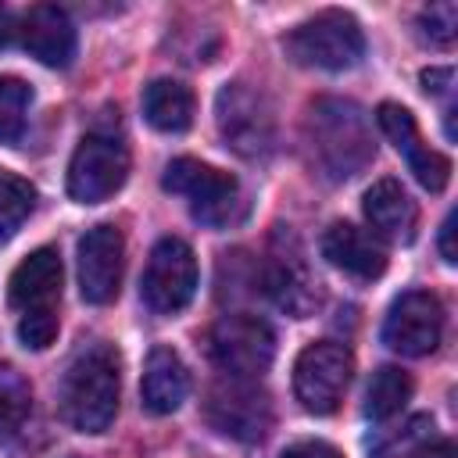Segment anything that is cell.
<instances>
[{
  "mask_svg": "<svg viewBox=\"0 0 458 458\" xmlns=\"http://www.w3.org/2000/svg\"><path fill=\"white\" fill-rule=\"evenodd\" d=\"M122 361L104 340L86 344L64 369L57 386V411L79 433H104L118 415Z\"/></svg>",
  "mask_w": 458,
  "mask_h": 458,
  "instance_id": "1",
  "label": "cell"
},
{
  "mask_svg": "<svg viewBox=\"0 0 458 458\" xmlns=\"http://www.w3.org/2000/svg\"><path fill=\"white\" fill-rule=\"evenodd\" d=\"M304 147H308L311 165L326 179H351L376 154L365 111L358 104L336 100V97H318L308 107V114H304Z\"/></svg>",
  "mask_w": 458,
  "mask_h": 458,
  "instance_id": "2",
  "label": "cell"
},
{
  "mask_svg": "<svg viewBox=\"0 0 458 458\" xmlns=\"http://www.w3.org/2000/svg\"><path fill=\"white\" fill-rule=\"evenodd\" d=\"M161 186L175 197L186 200L190 215L200 222V225H211V229H222V225H233L240 215H243V193H240V182L229 175V172H218L197 157H175L165 165V175H161Z\"/></svg>",
  "mask_w": 458,
  "mask_h": 458,
  "instance_id": "3",
  "label": "cell"
},
{
  "mask_svg": "<svg viewBox=\"0 0 458 458\" xmlns=\"http://www.w3.org/2000/svg\"><path fill=\"white\" fill-rule=\"evenodd\" d=\"M286 57L301 68L347 72L365 54V32L347 11H322L286 36Z\"/></svg>",
  "mask_w": 458,
  "mask_h": 458,
  "instance_id": "4",
  "label": "cell"
},
{
  "mask_svg": "<svg viewBox=\"0 0 458 458\" xmlns=\"http://www.w3.org/2000/svg\"><path fill=\"white\" fill-rule=\"evenodd\" d=\"M215 122L229 150L247 161H261L276 150V111L265 93L247 82H229L215 97Z\"/></svg>",
  "mask_w": 458,
  "mask_h": 458,
  "instance_id": "5",
  "label": "cell"
},
{
  "mask_svg": "<svg viewBox=\"0 0 458 458\" xmlns=\"http://www.w3.org/2000/svg\"><path fill=\"white\" fill-rule=\"evenodd\" d=\"M204 419L215 433L240 440V444H258L272 429V401L258 386V379H236L225 376L218 379L208 397H204Z\"/></svg>",
  "mask_w": 458,
  "mask_h": 458,
  "instance_id": "6",
  "label": "cell"
},
{
  "mask_svg": "<svg viewBox=\"0 0 458 458\" xmlns=\"http://www.w3.org/2000/svg\"><path fill=\"white\" fill-rule=\"evenodd\" d=\"M265 293L293 318H308L318 304V283L308 265V254L301 240L290 233V225H276L268 240V258H265Z\"/></svg>",
  "mask_w": 458,
  "mask_h": 458,
  "instance_id": "7",
  "label": "cell"
},
{
  "mask_svg": "<svg viewBox=\"0 0 458 458\" xmlns=\"http://www.w3.org/2000/svg\"><path fill=\"white\" fill-rule=\"evenodd\" d=\"M351 372H354V358L344 344L333 340L308 344L293 361V394L304 404V411L329 415L340 408Z\"/></svg>",
  "mask_w": 458,
  "mask_h": 458,
  "instance_id": "8",
  "label": "cell"
},
{
  "mask_svg": "<svg viewBox=\"0 0 458 458\" xmlns=\"http://www.w3.org/2000/svg\"><path fill=\"white\" fill-rule=\"evenodd\" d=\"M211 358L225 376L258 379L276 358V336L265 318L233 311L211 326Z\"/></svg>",
  "mask_w": 458,
  "mask_h": 458,
  "instance_id": "9",
  "label": "cell"
},
{
  "mask_svg": "<svg viewBox=\"0 0 458 458\" xmlns=\"http://www.w3.org/2000/svg\"><path fill=\"white\" fill-rule=\"evenodd\" d=\"M129 175V150L107 132H89L79 140L68 161V197L79 204H100L122 190Z\"/></svg>",
  "mask_w": 458,
  "mask_h": 458,
  "instance_id": "10",
  "label": "cell"
},
{
  "mask_svg": "<svg viewBox=\"0 0 458 458\" xmlns=\"http://www.w3.org/2000/svg\"><path fill=\"white\" fill-rule=\"evenodd\" d=\"M140 293H143L147 308L157 315L182 311L197 293V258H193L190 243H182L179 236L157 240L147 258Z\"/></svg>",
  "mask_w": 458,
  "mask_h": 458,
  "instance_id": "11",
  "label": "cell"
},
{
  "mask_svg": "<svg viewBox=\"0 0 458 458\" xmlns=\"http://www.w3.org/2000/svg\"><path fill=\"white\" fill-rule=\"evenodd\" d=\"M444 333V308L429 290L401 293L383 318V344L404 358H426Z\"/></svg>",
  "mask_w": 458,
  "mask_h": 458,
  "instance_id": "12",
  "label": "cell"
},
{
  "mask_svg": "<svg viewBox=\"0 0 458 458\" xmlns=\"http://www.w3.org/2000/svg\"><path fill=\"white\" fill-rule=\"evenodd\" d=\"M125 240L118 225L100 222L79 240V293L89 304H111L122 286Z\"/></svg>",
  "mask_w": 458,
  "mask_h": 458,
  "instance_id": "13",
  "label": "cell"
},
{
  "mask_svg": "<svg viewBox=\"0 0 458 458\" xmlns=\"http://www.w3.org/2000/svg\"><path fill=\"white\" fill-rule=\"evenodd\" d=\"M376 122H379L383 136L408 157V168L419 179V186L429 190V193H440L447 186V179H451V161L422 143V132H419L411 111L401 107V104H394V100H383L376 107Z\"/></svg>",
  "mask_w": 458,
  "mask_h": 458,
  "instance_id": "14",
  "label": "cell"
},
{
  "mask_svg": "<svg viewBox=\"0 0 458 458\" xmlns=\"http://www.w3.org/2000/svg\"><path fill=\"white\" fill-rule=\"evenodd\" d=\"M18 43L47 68H68L75 57V25L72 18L54 4L29 7L14 25Z\"/></svg>",
  "mask_w": 458,
  "mask_h": 458,
  "instance_id": "15",
  "label": "cell"
},
{
  "mask_svg": "<svg viewBox=\"0 0 458 458\" xmlns=\"http://www.w3.org/2000/svg\"><path fill=\"white\" fill-rule=\"evenodd\" d=\"M322 258L354 276V279H379L386 272V250L383 243L361 229V225H351V222H333L326 233H322Z\"/></svg>",
  "mask_w": 458,
  "mask_h": 458,
  "instance_id": "16",
  "label": "cell"
},
{
  "mask_svg": "<svg viewBox=\"0 0 458 458\" xmlns=\"http://www.w3.org/2000/svg\"><path fill=\"white\" fill-rule=\"evenodd\" d=\"M61 254L54 247H39L32 250L14 272H11V304L25 315V311H57V297H61Z\"/></svg>",
  "mask_w": 458,
  "mask_h": 458,
  "instance_id": "17",
  "label": "cell"
},
{
  "mask_svg": "<svg viewBox=\"0 0 458 458\" xmlns=\"http://www.w3.org/2000/svg\"><path fill=\"white\" fill-rule=\"evenodd\" d=\"M361 211H365L369 225L376 229V236H383L390 243H411L415 240L419 208L397 179H376L361 197Z\"/></svg>",
  "mask_w": 458,
  "mask_h": 458,
  "instance_id": "18",
  "label": "cell"
},
{
  "mask_svg": "<svg viewBox=\"0 0 458 458\" xmlns=\"http://www.w3.org/2000/svg\"><path fill=\"white\" fill-rule=\"evenodd\" d=\"M140 394H143V408L150 415H172L186 401V394H190V372H186L182 358L172 347H154L147 354Z\"/></svg>",
  "mask_w": 458,
  "mask_h": 458,
  "instance_id": "19",
  "label": "cell"
},
{
  "mask_svg": "<svg viewBox=\"0 0 458 458\" xmlns=\"http://www.w3.org/2000/svg\"><path fill=\"white\" fill-rule=\"evenodd\" d=\"M143 118L157 132H186L193 125V93L175 79H154L143 89Z\"/></svg>",
  "mask_w": 458,
  "mask_h": 458,
  "instance_id": "20",
  "label": "cell"
},
{
  "mask_svg": "<svg viewBox=\"0 0 458 458\" xmlns=\"http://www.w3.org/2000/svg\"><path fill=\"white\" fill-rule=\"evenodd\" d=\"M411 401V376L397 365H379L365 386V419L386 422Z\"/></svg>",
  "mask_w": 458,
  "mask_h": 458,
  "instance_id": "21",
  "label": "cell"
},
{
  "mask_svg": "<svg viewBox=\"0 0 458 458\" xmlns=\"http://www.w3.org/2000/svg\"><path fill=\"white\" fill-rule=\"evenodd\" d=\"M32 411V390L25 376L11 365H0V440H11Z\"/></svg>",
  "mask_w": 458,
  "mask_h": 458,
  "instance_id": "22",
  "label": "cell"
},
{
  "mask_svg": "<svg viewBox=\"0 0 458 458\" xmlns=\"http://www.w3.org/2000/svg\"><path fill=\"white\" fill-rule=\"evenodd\" d=\"M32 204H36V190L29 186V179L0 168V243H7L21 222L32 215Z\"/></svg>",
  "mask_w": 458,
  "mask_h": 458,
  "instance_id": "23",
  "label": "cell"
},
{
  "mask_svg": "<svg viewBox=\"0 0 458 458\" xmlns=\"http://www.w3.org/2000/svg\"><path fill=\"white\" fill-rule=\"evenodd\" d=\"M29 100L32 89L14 79V75H0V140L14 143L25 129V114H29Z\"/></svg>",
  "mask_w": 458,
  "mask_h": 458,
  "instance_id": "24",
  "label": "cell"
},
{
  "mask_svg": "<svg viewBox=\"0 0 458 458\" xmlns=\"http://www.w3.org/2000/svg\"><path fill=\"white\" fill-rule=\"evenodd\" d=\"M458 36V7L451 0H440V4H429L422 14H419V39L437 47V50H447Z\"/></svg>",
  "mask_w": 458,
  "mask_h": 458,
  "instance_id": "25",
  "label": "cell"
},
{
  "mask_svg": "<svg viewBox=\"0 0 458 458\" xmlns=\"http://www.w3.org/2000/svg\"><path fill=\"white\" fill-rule=\"evenodd\" d=\"M429 440H433V422L426 415H419L397 437H390L383 447H376V458H419Z\"/></svg>",
  "mask_w": 458,
  "mask_h": 458,
  "instance_id": "26",
  "label": "cell"
},
{
  "mask_svg": "<svg viewBox=\"0 0 458 458\" xmlns=\"http://www.w3.org/2000/svg\"><path fill=\"white\" fill-rule=\"evenodd\" d=\"M18 340L29 351H47L57 340V311H25L18 318Z\"/></svg>",
  "mask_w": 458,
  "mask_h": 458,
  "instance_id": "27",
  "label": "cell"
},
{
  "mask_svg": "<svg viewBox=\"0 0 458 458\" xmlns=\"http://www.w3.org/2000/svg\"><path fill=\"white\" fill-rule=\"evenodd\" d=\"M279 458H344V454L326 440H301V444L286 447Z\"/></svg>",
  "mask_w": 458,
  "mask_h": 458,
  "instance_id": "28",
  "label": "cell"
},
{
  "mask_svg": "<svg viewBox=\"0 0 458 458\" xmlns=\"http://www.w3.org/2000/svg\"><path fill=\"white\" fill-rule=\"evenodd\" d=\"M451 82H454V72L451 68H429V72H422V89L433 93V97H444L451 89Z\"/></svg>",
  "mask_w": 458,
  "mask_h": 458,
  "instance_id": "29",
  "label": "cell"
},
{
  "mask_svg": "<svg viewBox=\"0 0 458 458\" xmlns=\"http://www.w3.org/2000/svg\"><path fill=\"white\" fill-rule=\"evenodd\" d=\"M440 254H444V261L447 265H454V215H447L444 218V225H440Z\"/></svg>",
  "mask_w": 458,
  "mask_h": 458,
  "instance_id": "30",
  "label": "cell"
},
{
  "mask_svg": "<svg viewBox=\"0 0 458 458\" xmlns=\"http://www.w3.org/2000/svg\"><path fill=\"white\" fill-rule=\"evenodd\" d=\"M14 25H18V21L11 18V11H7V7H0V50L14 39Z\"/></svg>",
  "mask_w": 458,
  "mask_h": 458,
  "instance_id": "31",
  "label": "cell"
}]
</instances>
